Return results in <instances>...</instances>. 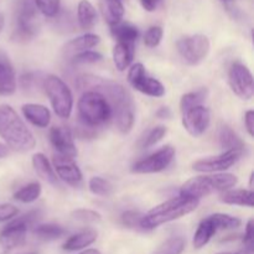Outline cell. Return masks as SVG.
I'll return each mask as SVG.
<instances>
[{
  "instance_id": "obj_43",
  "label": "cell",
  "mask_w": 254,
  "mask_h": 254,
  "mask_svg": "<svg viewBox=\"0 0 254 254\" xmlns=\"http://www.w3.org/2000/svg\"><path fill=\"white\" fill-rule=\"evenodd\" d=\"M245 124L246 128H247L248 134L251 136L254 135V112L248 111L245 116Z\"/></svg>"
},
{
  "instance_id": "obj_2",
  "label": "cell",
  "mask_w": 254,
  "mask_h": 254,
  "mask_svg": "<svg viewBox=\"0 0 254 254\" xmlns=\"http://www.w3.org/2000/svg\"><path fill=\"white\" fill-rule=\"evenodd\" d=\"M0 136L16 151H30L36 145L34 134L10 106H0Z\"/></svg>"
},
{
  "instance_id": "obj_29",
  "label": "cell",
  "mask_w": 254,
  "mask_h": 254,
  "mask_svg": "<svg viewBox=\"0 0 254 254\" xmlns=\"http://www.w3.org/2000/svg\"><path fill=\"white\" fill-rule=\"evenodd\" d=\"M34 233L41 241H55L59 240L64 235V230L59 225L46 223V225L37 226L34 230Z\"/></svg>"
},
{
  "instance_id": "obj_26",
  "label": "cell",
  "mask_w": 254,
  "mask_h": 254,
  "mask_svg": "<svg viewBox=\"0 0 254 254\" xmlns=\"http://www.w3.org/2000/svg\"><path fill=\"white\" fill-rule=\"evenodd\" d=\"M218 140L222 148L227 150H243V141L241 140L240 136L233 131L231 127L222 124L218 130Z\"/></svg>"
},
{
  "instance_id": "obj_8",
  "label": "cell",
  "mask_w": 254,
  "mask_h": 254,
  "mask_svg": "<svg viewBox=\"0 0 254 254\" xmlns=\"http://www.w3.org/2000/svg\"><path fill=\"white\" fill-rule=\"evenodd\" d=\"M176 49L189 64H197L203 61L210 52V40L201 34L184 36L176 42Z\"/></svg>"
},
{
  "instance_id": "obj_7",
  "label": "cell",
  "mask_w": 254,
  "mask_h": 254,
  "mask_svg": "<svg viewBox=\"0 0 254 254\" xmlns=\"http://www.w3.org/2000/svg\"><path fill=\"white\" fill-rule=\"evenodd\" d=\"M37 212H30L10 222L0 233V247L4 252L15 250L24 245L29 226L36 220Z\"/></svg>"
},
{
  "instance_id": "obj_42",
  "label": "cell",
  "mask_w": 254,
  "mask_h": 254,
  "mask_svg": "<svg viewBox=\"0 0 254 254\" xmlns=\"http://www.w3.org/2000/svg\"><path fill=\"white\" fill-rule=\"evenodd\" d=\"M17 215V208L10 203H0V223Z\"/></svg>"
},
{
  "instance_id": "obj_11",
  "label": "cell",
  "mask_w": 254,
  "mask_h": 254,
  "mask_svg": "<svg viewBox=\"0 0 254 254\" xmlns=\"http://www.w3.org/2000/svg\"><path fill=\"white\" fill-rule=\"evenodd\" d=\"M175 156V149L170 145L161 148L160 150L155 151L151 155L141 159L135 163L131 168V171L135 174H155L165 170L173 161Z\"/></svg>"
},
{
  "instance_id": "obj_46",
  "label": "cell",
  "mask_w": 254,
  "mask_h": 254,
  "mask_svg": "<svg viewBox=\"0 0 254 254\" xmlns=\"http://www.w3.org/2000/svg\"><path fill=\"white\" fill-rule=\"evenodd\" d=\"M7 155V148L6 145H4V144L0 143V159L4 158V156Z\"/></svg>"
},
{
  "instance_id": "obj_14",
  "label": "cell",
  "mask_w": 254,
  "mask_h": 254,
  "mask_svg": "<svg viewBox=\"0 0 254 254\" xmlns=\"http://www.w3.org/2000/svg\"><path fill=\"white\" fill-rule=\"evenodd\" d=\"M36 5L34 0H24L17 14V36L22 40L30 39L36 34Z\"/></svg>"
},
{
  "instance_id": "obj_9",
  "label": "cell",
  "mask_w": 254,
  "mask_h": 254,
  "mask_svg": "<svg viewBox=\"0 0 254 254\" xmlns=\"http://www.w3.org/2000/svg\"><path fill=\"white\" fill-rule=\"evenodd\" d=\"M128 82L134 89L150 97H163L165 87L158 79L149 76L145 67L141 64H135L128 72Z\"/></svg>"
},
{
  "instance_id": "obj_48",
  "label": "cell",
  "mask_w": 254,
  "mask_h": 254,
  "mask_svg": "<svg viewBox=\"0 0 254 254\" xmlns=\"http://www.w3.org/2000/svg\"><path fill=\"white\" fill-rule=\"evenodd\" d=\"M217 254H254V253L247 252V251H242V252H221Z\"/></svg>"
},
{
  "instance_id": "obj_37",
  "label": "cell",
  "mask_w": 254,
  "mask_h": 254,
  "mask_svg": "<svg viewBox=\"0 0 254 254\" xmlns=\"http://www.w3.org/2000/svg\"><path fill=\"white\" fill-rule=\"evenodd\" d=\"M72 217L76 221L84 223H94L99 222L102 220L101 215L93 210H86V208H79L72 212Z\"/></svg>"
},
{
  "instance_id": "obj_24",
  "label": "cell",
  "mask_w": 254,
  "mask_h": 254,
  "mask_svg": "<svg viewBox=\"0 0 254 254\" xmlns=\"http://www.w3.org/2000/svg\"><path fill=\"white\" fill-rule=\"evenodd\" d=\"M32 165H34L35 171L37 173V175L41 179H44L45 181H47L49 184L52 185H56L57 184V176L55 173L54 168L51 166L50 161L47 160L46 156L42 153H37L32 156Z\"/></svg>"
},
{
  "instance_id": "obj_38",
  "label": "cell",
  "mask_w": 254,
  "mask_h": 254,
  "mask_svg": "<svg viewBox=\"0 0 254 254\" xmlns=\"http://www.w3.org/2000/svg\"><path fill=\"white\" fill-rule=\"evenodd\" d=\"M161 39H163V29L160 26H151L145 32L144 44H145V46L153 49V47H156L160 44Z\"/></svg>"
},
{
  "instance_id": "obj_12",
  "label": "cell",
  "mask_w": 254,
  "mask_h": 254,
  "mask_svg": "<svg viewBox=\"0 0 254 254\" xmlns=\"http://www.w3.org/2000/svg\"><path fill=\"white\" fill-rule=\"evenodd\" d=\"M241 155H242V151L240 150H226L221 155L195 161L192 169L200 173H221V171L232 168L240 160Z\"/></svg>"
},
{
  "instance_id": "obj_28",
  "label": "cell",
  "mask_w": 254,
  "mask_h": 254,
  "mask_svg": "<svg viewBox=\"0 0 254 254\" xmlns=\"http://www.w3.org/2000/svg\"><path fill=\"white\" fill-rule=\"evenodd\" d=\"M16 89V82L12 69L5 64L0 62V94L9 96Z\"/></svg>"
},
{
  "instance_id": "obj_10",
  "label": "cell",
  "mask_w": 254,
  "mask_h": 254,
  "mask_svg": "<svg viewBox=\"0 0 254 254\" xmlns=\"http://www.w3.org/2000/svg\"><path fill=\"white\" fill-rule=\"evenodd\" d=\"M228 83L233 93L241 99L248 101L254 94L253 76L247 66L242 64H233L228 72Z\"/></svg>"
},
{
  "instance_id": "obj_25",
  "label": "cell",
  "mask_w": 254,
  "mask_h": 254,
  "mask_svg": "<svg viewBox=\"0 0 254 254\" xmlns=\"http://www.w3.org/2000/svg\"><path fill=\"white\" fill-rule=\"evenodd\" d=\"M77 17L79 26L83 30H91L96 25L97 12L93 5L88 0H81L77 7Z\"/></svg>"
},
{
  "instance_id": "obj_27",
  "label": "cell",
  "mask_w": 254,
  "mask_h": 254,
  "mask_svg": "<svg viewBox=\"0 0 254 254\" xmlns=\"http://www.w3.org/2000/svg\"><path fill=\"white\" fill-rule=\"evenodd\" d=\"M112 35L118 40V42H126V44H134L139 36V31L135 26L131 24H122L119 22L116 26H112Z\"/></svg>"
},
{
  "instance_id": "obj_31",
  "label": "cell",
  "mask_w": 254,
  "mask_h": 254,
  "mask_svg": "<svg viewBox=\"0 0 254 254\" xmlns=\"http://www.w3.org/2000/svg\"><path fill=\"white\" fill-rule=\"evenodd\" d=\"M40 195H41V185L39 183H31L17 190L14 193V198L22 203H30L36 201Z\"/></svg>"
},
{
  "instance_id": "obj_5",
  "label": "cell",
  "mask_w": 254,
  "mask_h": 254,
  "mask_svg": "<svg viewBox=\"0 0 254 254\" xmlns=\"http://www.w3.org/2000/svg\"><path fill=\"white\" fill-rule=\"evenodd\" d=\"M78 114L83 126L94 128L103 126L112 118V109L101 93L86 91L78 101Z\"/></svg>"
},
{
  "instance_id": "obj_41",
  "label": "cell",
  "mask_w": 254,
  "mask_h": 254,
  "mask_svg": "<svg viewBox=\"0 0 254 254\" xmlns=\"http://www.w3.org/2000/svg\"><path fill=\"white\" fill-rule=\"evenodd\" d=\"M243 243H245V251H247V252H251V253H254V222H253V220L248 221Z\"/></svg>"
},
{
  "instance_id": "obj_33",
  "label": "cell",
  "mask_w": 254,
  "mask_h": 254,
  "mask_svg": "<svg viewBox=\"0 0 254 254\" xmlns=\"http://www.w3.org/2000/svg\"><path fill=\"white\" fill-rule=\"evenodd\" d=\"M88 188L89 191H91L93 195L103 196V197L109 196L112 193V191H113L112 184L109 183L108 180H106V179L99 178V176H94V178H92L91 180H89Z\"/></svg>"
},
{
  "instance_id": "obj_47",
  "label": "cell",
  "mask_w": 254,
  "mask_h": 254,
  "mask_svg": "<svg viewBox=\"0 0 254 254\" xmlns=\"http://www.w3.org/2000/svg\"><path fill=\"white\" fill-rule=\"evenodd\" d=\"M78 254H102V253L99 252V251H97V250H86V251H83V252H81Z\"/></svg>"
},
{
  "instance_id": "obj_30",
  "label": "cell",
  "mask_w": 254,
  "mask_h": 254,
  "mask_svg": "<svg viewBox=\"0 0 254 254\" xmlns=\"http://www.w3.org/2000/svg\"><path fill=\"white\" fill-rule=\"evenodd\" d=\"M207 94L208 92L206 88H201L198 89V91L190 92V93L188 94H184V96L181 97V101H180L181 112L185 113L186 111L193 108V107L202 106L205 99L207 98Z\"/></svg>"
},
{
  "instance_id": "obj_23",
  "label": "cell",
  "mask_w": 254,
  "mask_h": 254,
  "mask_svg": "<svg viewBox=\"0 0 254 254\" xmlns=\"http://www.w3.org/2000/svg\"><path fill=\"white\" fill-rule=\"evenodd\" d=\"M99 42H101V37L98 35H82V36L76 37V39L67 42L66 46H64V51H66V54H77V52L79 54V52L89 51V49L97 46Z\"/></svg>"
},
{
  "instance_id": "obj_21",
  "label": "cell",
  "mask_w": 254,
  "mask_h": 254,
  "mask_svg": "<svg viewBox=\"0 0 254 254\" xmlns=\"http://www.w3.org/2000/svg\"><path fill=\"white\" fill-rule=\"evenodd\" d=\"M220 201L227 205L253 207L254 193L252 190H228L220 196Z\"/></svg>"
},
{
  "instance_id": "obj_32",
  "label": "cell",
  "mask_w": 254,
  "mask_h": 254,
  "mask_svg": "<svg viewBox=\"0 0 254 254\" xmlns=\"http://www.w3.org/2000/svg\"><path fill=\"white\" fill-rule=\"evenodd\" d=\"M186 242L183 237H171L161 243L151 254H181L185 250Z\"/></svg>"
},
{
  "instance_id": "obj_18",
  "label": "cell",
  "mask_w": 254,
  "mask_h": 254,
  "mask_svg": "<svg viewBox=\"0 0 254 254\" xmlns=\"http://www.w3.org/2000/svg\"><path fill=\"white\" fill-rule=\"evenodd\" d=\"M98 233L94 230H86L82 232L76 233L72 237H69L62 246V250L66 252H76V251L84 250L88 246L93 245L96 242Z\"/></svg>"
},
{
  "instance_id": "obj_45",
  "label": "cell",
  "mask_w": 254,
  "mask_h": 254,
  "mask_svg": "<svg viewBox=\"0 0 254 254\" xmlns=\"http://www.w3.org/2000/svg\"><path fill=\"white\" fill-rule=\"evenodd\" d=\"M156 116L159 117V118L161 119H166V118H170L171 116V112L170 109L168 108V107H163V108H160L158 111V113H156Z\"/></svg>"
},
{
  "instance_id": "obj_20",
  "label": "cell",
  "mask_w": 254,
  "mask_h": 254,
  "mask_svg": "<svg viewBox=\"0 0 254 254\" xmlns=\"http://www.w3.org/2000/svg\"><path fill=\"white\" fill-rule=\"evenodd\" d=\"M217 231V227H216L215 222H213L210 216L207 218H205V220L201 221L197 230H196L195 236H193V247L196 250H201V248L205 247L210 242L211 238L216 235Z\"/></svg>"
},
{
  "instance_id": "obj_50",
  "label": "cell",
  "mask_w": 254,
  "mask_h": 254,
  "mask_svg": "<svg viewBox=\"0 0 254 254\" xmlns=\"http://www.w3.org/2000/svg\"><path fill=\"white\" fill-rule=\"evenodd\" d=\"M223 2H233V1H236V0H222Z\"/></svg>"
},
{
  "instance_id": "obj_19",
  "label": "cell",
  "mask_w": 254,
  "mask_h": 254,
  "mask_svg": "<svg viewBox=\"0 0 254 254\" xmlns=\"http://www.w3.org/2000/svg\"><path fill=\"white\" fill-rule=\"evenodd\" d=\"M101 10L104 20L111 27L118 25L123 19L124 6L122 0H102Z\"/></svg>"
},
{
  "instance_id": "obj_35",
  "label": "cell",
  "mask_w": 254,
  "mask_h": 254,
  "mask_svg": "<svg viewBox=\"0 0 254 254\" xmlns=\"http://www.w3.org/2000/svg\"><path fill=\"white\" fill-rule=\"evenodd\" d=\"M166 131L168 130H166L165 127H163V126L155 127V128H153L148 134H146L145 138H143V140H141V143H140V146L144 149L151 148V146H154L155 144H158L159 141H160L161 139L165 136Z\"/></svg>"
},
{
  "instance_id": "obj_3",
  "label": "cell",
  "mask_w": 254,
  "mask_h": 254,
  "mask_svg": "<svg viewBox=\"0 0 254 254\" xmlns=\"http://www.w3.org/2000/svg\"><path fill=\"white\" fill-rule=\"evenodd\" d=\"M198 202L200 200L197 198L183 195L170 198V200L151 208L146 215H143L140 221V228L154 230L164 223L179 220V218L193 212L197 208Z\"/></svg>"
},
{
  "instance_id": "obj_4",
  "label": "cell",
  "mask_w": 254,
  "mask_h": 254,
  "mask_svg": "<svg viewBox=\"0 0 254 254\" xmlns=\"http://www.w3.org/2000/svg\"><path fill=\"white\" fill-rule=\"evenodd\" d=\"M238 183L237 176L233 174L218 173L213 175L196 176L186 181L181 188V195L200 200L216 191H228Z\"/></svg>"
},
{
  "instance_id": "obj_16",
  "label": "cell",
  "mask_w": 254,
  "mask_h": 254,
  "mask_svg": "<svg viewBox=\"0 0 254 254\" xmlns=\"http://www.w3.org/2000/svg\"><path fill=\"white\" fill-rule=\"evenodd\" d=\"M55 170L57 176L64 183L69 184L72 186H77L82 181V173L78 166L73 163V160L69 158L57 155L54 159Z\"/></svg>"
},
{
  "instance_id": "obj_51",
  "label": "cell",
  "mask_w": 254,
  "mask_h": 254,
  "mask_svg": "<svg viewBox=\"0 0 254 254\" xmlns=\"http://www.w3.org/2000/svg\"><path fill=\"white\" fill-rule=\"evenodd\" d=\"M27 254H37V253H35V252H32V253H27Z\"/></svg>"
},
{
  "instance_id": "obj_36",
  "label": "cell",
  "mask_w": 254,
  "mask_h": 254,
  "mask_svg": "<svg viewBox=\"0 0 254 254\" xmlns=\"http://www.w3.org/2000/svg\"><path fill=\"white\" fill-rule=\"evenodd\" d=\"M37 9L49 17H55L60 11V0H34Z\"/></svg>"
},
{
  "instance_id": "obj_49",
  "label": "cell",
  "mask_w": 254,
  "mask_h": 254,
  "mask_svg": "<svg viewBox=\"0 0 254 254\" xmlns=\"http://www.w3.org/2000/svg\"><path fill=\"white\" fill-rule=\"evenodd\" d=\"M4 15L1 14V12H0V32L2 31V27H4Z\"/></svg>"
},
{
  "instance_id": "obj_40",
  "label": "cell",
  "mask_w": 254,
  "mask_h": 254,
  "mask_svg": "<svg viewBox=\"0 0 254 254\" xmlns=\"http://www.w3.org/2000/svg\"><path fill=\"white\" fill-rule=\"evenodd\" d=\"M143 215L136 211H126L122 215V222L128 228H140V221Z\"/></svg>"
},
{
  "instance_id": "obj_44",
  "label": "cell",
  "mask_w": 254,
  "mask_h": 254,
  "mask_svg": "<svg viewBox=\"0 0 254 254\" xmlns=\"http://www.w3.org/2000/svg\"><path fill=\"white\" fill-rule=\"evenodd\" d=\"M140 1L146 11H154V10L158 9V6L163 0H140Z\"/></svg>"
},
{
  "instance_id": "obj_1",
  "label": "cell",
  "mask_w": 254,
  "mask_h": 254,
  "mask_svg": "<svg viewBox=\"0 0 254 254\" xmlns=\"http://www.w3.org/2000/svg\"><path fill=\"white\" fill-rule=\"evenodd\" d=\"M79 89L94 91L104 96L116 119V126L121 133H129L134 124V103L129 92L121 84L96 76H82L77 79Z\"/></svg>"
},
{
  "instance_id": "obj_34",
  "label": "cell",
  "mask_w": 254,
  "mask_h": 254,
  "mask_svg": "<svg viewBox=\"0 0 254 254\" xmlns=\"http://www.w3.org/2000/svg\"><path fill=\"white\" fill-rule=\"evenodd\" d=\"M210 217L215 222L217 230H233V228L240 227L241 225L240 218L226 215V213H215V215H211Z\"/></svg>"
},
{
  "instance_id": "obj_17",
  "label": "cell",
  "mask_w": 254,
  "mask_h": 254,
  "mask_svg": "<svg viewBox=\"0 0 254 254\" xmlns=\"http://www.w3.org/2000/svg\"><path fill=\"white\" fill-rule=\"evenodd\" d=\"M22 113H24L25 118L34 124L35 127L39 128H46L51 122V113L49 109L42 104H35L29 103L22 106Z\"/></svg>"
},
{
  "instance_id": "obj_13",
  "label": "cell",
  "mask_w": 254,
  "mask_h": 254,
  "mask_svg": "<svg viewBox=\"0 0 254 254\" xmlns=\"http://www.w3.org/2000/svg\"><path fill=\"white\" fill-rule=\"evenodd\" d=\"M183 114L184 128L191 136L197 138L207 130L211 122V113L208 108L203 106H196Z\"/></svg>"
},
{
  "instance_id": "obj_6",
  "label": "cell",
  "mask_w": 254,
  "mask_h": 254,
  "mask_svg": "<svg viewBox=\"0 0 254 254\" xmlns=\"http://www.w3.org/2000/svg\"><path fill=\"white\" fill-rule=\"evenodd\" d=\"M44 88L55 113L60 118H69L73 108V97L68 86L60 77L50 74L45 78Z\"/></svg>"
},
{
  "instance_id": "obj_22",
  "label": "cell",
  "mask_w": 254,
  "mask_h": 254,
  "mask_svg": "<svg viewBox=\"0 0 254 254\" xmlns=\"http://www.w3.org/2000/svg\"><path fill=\"white\" fill-rule=\"evenodd\" d=\"M134 56V44L118 42L113 47V61L119 71H124L130 66Z\"/></svg>"
},
{
  "instance_id": "obj_39",
  "label": "cell",
  "mask_w": 254,
  "mask_h": 254,
  "mask_svg": "<svg viewBox=\"0 0 254 254\" xmlns=\"http://www.w3.org/2000/svg\"><path fill=\"white\" fill-rule=\"evenodd\" d=\"M102 60V55L94 51H83L76 54L73 56V64H96Z\"/></svg>"
},
{
  "instance_id": "obj_15",
  "label": "cell",
  "mask_w": 254,
  "mask_h": 254,
  "mask_svg": "<svg viewBox=\"0 0 254 254\" xmlns=\"http://www.w3.org/2000/svg\"><path fill=\"white\" fill-rule=\"evenodd\" d=\"M50 141L61 156L69 159H73L74 156H77V148L74 145L72 133L66 127H52L51 130H50Z\"/></svg>"
}]
</instances>
